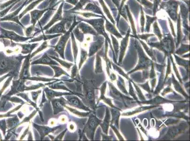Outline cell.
<instances>
[{"label":"cell","instance_id":"d6986e66","mask_svg":"<svg viewBox=\"0 0 190 141\" xmlns=\"http://www.w3.org/2000/svg\"><path fill=\"white\" fill-rule=\"evenodd\" d=\"M65 108L67 110H69V112L73 113V114H74L76 116H78L79 117H86L88 116L89 114V112H80L78 110L75 109L69 106L66 105L65 106Z\"/></svg>","mask_w":190,"mask_h":141},{"label":"cell","instance_id":"8fae6325","mask_svg":"<svg viewBox=\"0 0 190 141\" xmlns=\"http://www.w3.org/2000/svg\"><path fill=\"white\" fill-rule=\"evenodd\" d=\"M66 20H63L60 23L52 27L50 29L45 31V35H52L54 34H65L67 32L65 29V25L66 24Z\"/></svg>","mask_w":190,"mask_h":141},{"label":"cell","instance_id":"8d00e7d4","mask_svg":"<svg viewBox=\"0 0 190 141\" xmlns=\"http://www.w3.org/2000/svg\"><path fill=\"white\" fill-rule=\"evenodd\" d=\"M12 75H14V76H15L14 71L10 72L7 73L6 75H3V76L0 77V83H1L2 82H3V81H4L5 79H6V78H8L9 76H12Z\"/></svg>","mask_w":190,"mask_h":141},{"label":"cell","instance_id":"836d02e7","mask_svg":"<svg viewBox=\"0 0 190 141\" xmlns=\"http://www.w3.org/2000/svg\"><path fill=\"white\" fill-rule=\"evenodd\" d=\"M34 28L35 26L32 25L31 26H29L26 29L25 34L26 35L27 37H31V36L32 35V33L34 32Z\"/></svg>","mask_w":190,"mask_h":141},{"label":"cell","instance_id":"f5cc1de1","mask_svg":"<svg viewBox=\"0 0 190 141\" xmlns=\"http://www.w3.org/2000/svg\"><path fill=\"white\" fill-rule=\"evenodd\" d=\"M0 140H3V138L2 135L1 133H0Z\"/></svg>","mask_w":190,"mask_h":141},{"label":"cell","instance_id":"ac0fdd59","mask_svg":"<svg viewBox=\"0 0 190 141\" xmlns=\"http://www.w3.org/2000/svg\"><path fill=\"white\" fill-rule=\"evenodd\" d=\"M50 57L53 59L54 60L56 61L58 63H59L60 65H62L63 67H64L65 68L67 69L68 71H69L71 67L73 66L74 65L73 63H69L67 62H66L65 61L61 59H59V58H57V57H54L53 56H50L49 55Z\"/></svg>","mask_w":190,"mask_h":141},{"label":"cell","instance_id":"cb8c5ba5","mask_svg":"<svg viewBox=\"0 0 190 141\" xmlns=\"http://www.w3.org/2000/svg\"><path fill=\"white\" fill-rule=\"evenodd\" d=\"M71 76L70 78L73 80H78L79 77V73L78 67L76 65V63H74L71 67Z\"/></svg>","mask_w":190,"mask_h":141},{"label":"cell","instance_id":"ab89813d","mask_svg":"<svg viewBox=\"0 0 190 141\" xmlns=\"http://www.w3.org/2000/svg\"><path fill=\"white\" fill-rule=\"evenodd\" d=\"M154 27L155 33L156 34V35L158 36V37H159V39H160L161 37V34H160V31H159V29L158 28V26H157V22H156L154 24Z\"/></svg>","mask_w":190,"mask_h":141},{"label":"cell","instance_id":"ee69618b","mask_svg":"<svg viewBox=\"0 0 190 141\" xmlns=\"http://www.w3.org/2000/svg\"><path fill=\"white\" fill-rule=\"evenodd\" d=\"M128 12V17L129 18V20H130L131 23V26H132V29L133 30V32L134 33H135V26H134V22H133V20H132V16H131V15L130 13L129 12L128 10H127Z\"/></svg>","mask_w":190,"mask_h":141},{"label":"cell","instance_id":"7402d4cb","mask_svg":"<svg viewBox=\"0 0 190 141\" xmlns=\"http://www.w3.org/2000/svg\"><path fill=\"white\" fill-rule=\"evenodd\" d=\"M23 105H18L15 108L13 109L12 110L7 112V113H4L3 114H0V119L5 118H9V117H13L15 116L16 114H12L15 111H17L18 110L20 109L22 107Z\"/></svg>","mask_w":190,"mask_h":141},{"label":"cell","instance_id":"681fc988","mask_svg":"<svg viewBox=\"0 0 190 141\" xmlns=\"http://www.w3.org/2000/svg\"><path fill=\"white\" fill-rule=\"evenodd\" d=\"M18 117L19 118V119H21L23 118V117H24V115L23 114V113L21 112V111H19V112L18 113Z\"/></svg>","mask_w":190,"mask_h":141},{"label":"cell","instance_id":"9a60e30c","mask_svg":"<svg viewBox=\"0 0 190 141\" xmlns=\"http://www.w3.org/2000/svg\"><path fill=\"white\" fill-rule=\"evenodd\" d=\"M48 10H49V9L42 10V11L35 10V11L30 12V13L31 15V23H32L34 26H35L37 21L39 20V19L42 16V15L44 13Z\"/></svg>","mask_w":190,"mask_h":141},{"label":"cell","instance_id":"f546056e","mask_svg":"<svg viewBox=\"0 0 190 141\" xmlns=\"http://www.w3.org/2000/svg\"><path fill=\"white\" fill-rule=\"evenodd\" d=\"M7 123H6V120L3 119L0 120V129L3 132V135L4 136L6 135L7 133Z\"/></svg>","mask_w":190,"mask_h":141},{"label":"cell","instance_id":"484cf974","mask_svg":"<svg viewBox=\"0 0 190 141\" xmlns=\"http://www.w3.org/2000/svg\"><path fill=\"white\" fill-rule=\"evenodd\" d=\"M57 80V79H55V78H44V77H30L29 78H28L27 80H30V81H37V82H51L54 81H55V80Z\"/></svg>","mask_w":190,"mask_h":141},{"label":"cell","instance_id":"7a4b0ae2","mask_svg":"<svg viewBox=\"0 0 190 141\" xmlns=\"http://www.w3.org/2000/svg\"><path fill=\"white\" fill-rule=\"evenodd\" d=\"M26 80H22L18 78V80H13L12 85L11 87V90L4 96V97H9L16 95L18 93L24 92L25 89V82Z\"/></svg>","mask_w":190,"mask_h":141},{"label":"cell","instance_id":"5bb4252c","mask_svg":"<svg viewBox=\"0 0 190 141\" xmlns=\"http://www.w3.org/2000/svg\"><path fill=\"white\" fill-rule=\"evenodd\" d=\"M63 3H62L60 7H59V9H58V11H57V13L54 16L53 18H52L51 20L49 22V23L47 24V25L45 26L44 27L43 30H47L49 29V27H50L54 24L57 22V21H59V20H61L62 19V8H63Z\"/></svg>","mask_w":190,"mask_h":141},{"label":"cell","instance_id":"277c9868","mask_svg":"<svg viewBox=\"0 0 190 141\" xmlns=\"http://www.w3.org/2000/svg\"><path fill=\"white\" fill-rule=\"evenodd\" d=\"M0 31L1 32V34L0 35V39H8L16 42H25L32 39V37H24L21 36L13 31H7L3 28H1Z\"/></svg>","mask_w":190,"mask_h":141},{"label":"cell","instance_id":"7bdbcfd3","mask_svg":"<svg viewBox=\"0 0 190 141\" xmlns=\"http://www.w3.org/2000/svg\"><path fill=\"white\" fill-rule=\"evenodd\" d=\"M68 129L70 132H74L76 130V125L73 123H70L68 125Z\"/></svg>","mask_w":190,"mask_h":141},{"label":"cell","instance_id":"e0dca14e","mask_svg":"<svg viewBox=\"0 0 190 141\" xmlns=\"http://www.w3.org/2000/svg\"><path fill=\"white\" fill-rule=\"evenodd\" d=\"M51 67L53 69L54 72V78H59L62 75H66V76L69 77V74L67 73L66 72L63 70L61 67H59L58 65H51Z\"/></svg>","mask_w":190,"mask_h":141},{"label":"cell","instance_id":"f1b7e54d","mask_svg":"<svg viewBox=\"0 0 190 141\" xmlns=\"http://www.w3.org/2000/svg\"><path fill=\"white\" fill-rule=\"evenodd\" d=\"M128 40V35L126 36V37L124 38L121 42V55H120V59H122L124 55L125 50L127 45Z\"/></svg>","mask_w":190,"mask_h":141},{"label":"cell","instance_id":"9c48e42d","mask_svg":"<svg viewBox=\"0 0 190 141\" xmlns=\"http://www.w3.org/2000/svg\"><path fill=\"white\" fill-rule=\"evenodd\" d=\"M44 91L45 94V96L49 101H50L52 99L57 97L65 96L70 95H76V93H71V92H61L59 91H54L52 89H50L48 87H45L44 88Z\"/></svg>","mask_w":190,"mask_h":141},{"label":"cell","instance_id":"b9f144b4","mask_svg":"<svg viewBox=\"0 0 190 141\" xmlns=\"http://www.w3.org/2000/svg\"><path fill=\"white\" fill-rule=\"evenodd\" d=\"M141 24L142 27V32H143V28H144V14H143V11L142 10L141 11Z\"/></svg>","mask_w":190,"mask_h":141},{"label":"cell","instance_id":"f907efd6","mask_svg":"<svg viewBox=\"0 0 190 141\" xmlns=\"http://www.w3.org/2000/svg\"><path fill=\"white\" fill-rule=\"evenodd\" d=\"M4 57H5V55H4V53L2 52H0V63Z\"/></svg>","mask_w":190,"mask_h":141},{"label":"cell","instance_id":"c3c4849f","mask_svg":"<svg viewBox=\"0 0 190 141\" xmlns=\"http://www.w3.org/2000/svg\"><path fill=\"white\" fill-rule=\"evenodd\" d=\"M56 123V120H52L49 122L50 126H53Z\"/></svg>","mask_w":190,"mask_h":141},{"label":"cell","instance_id":"83f0119b","mask_svg":"<svg viewBox=\"0 0 190 141\" xmlns=\"http://www.w3.org/2000/svg\"><path fill=\"white\" fill-rule=\"evenodd\" d=\"M45 84L41 83H39L37 84L27 86H26L25 89V91H32V90H36L41 87H45Z\"/></svg>","mask_w":190,"mask_h":141},{"label":"cell","instance_id":"db71d44e","mask_svg":"<svg viewBox=\"0 0 190 141\" xmlns=\"http://www.w3.org/2000/svg\"><path fill=\"white\" fill-rule=\"evenodd\" d=\"M32 1H34V0H29V1L28 2V3H29V2H31Z\"/></svg>","mask_w":190,"mask_h":141},{"label":"cell","instance_id":"603a6c76","mask_svg":"<svg viewBox=\"0 0 190 141\" xmlns=\"http://www.w3.org/2000/svg\"><path fill=\"white\" fill-rule=\"evenodd\" d=\"M88 57V54L86 50H85L84 49L81 48V51H80V60L79 63L78 69L80 70L82 67L84 63L87 59Z\"/></svg>","mask_w":190,"mask_h":141},{"label":"cell","instance_id":"44dd1931","mask_svg":"<svg viewBox=\"0 0 190 141\" xmlns=\"http://www.w3.org/2000/svg\"><path fill=\"white\" fill-rule=\"evenodd\" d=\"M72 49H73V54H74V63H76L77 58L78 54V49L77 46L75 39L73 34H72Z\"/></svg>","mask_w":190,"mask_h":141},{"label":"cell","instance_id":"d4e9b609","mask_svg":"<svg viewBox=\"0 0 190 141\" xmlns=\"http://www.w3.org/2000/svg\"><path fill=\"white\" fill-rule=\"evenodd\" d=\"M101 44L99 42H94V43H92L91 45H90V47L89 57H91L93 55L99 50Z\"/></svg>","mask_w":190,"mask_h":141},{"label":"cell","instance_id":"d590c367","mask_svg":"<svg viewBox=\"0 0 190 141\" xmlns=\"http://www.w3.org/2000/svg\"><path fill=\"white\" fill-rule=\"evenodd\" d=\"M68 129L66 128V129H65L63 131L62 133L60 134H58V135H57V136H56L55 137H54V138L53 140H62L63 139V138H64V136L66 132L67 131Z\"/></svg>","mask_w":190,"mask_h":141},{"label":"cell","instance_id":"f6af8a7d","mask_svg":"<svg viewBox=\"0 0 190 141\" xmlns=\"http://www.w3.org/2000/svg\"><path fill=\"white\" fill-rule=\"evenodd\" d=\"M79 14L82 15L83 16H85L86 17H90L91 16H97L96 15L94 14L90 13H78Z\"/></svg>","mask_w":190,"mask_h":141},{"label":"cell","instance_id":"4fadbf2b","mask_svg":"<svg viewBox=\"0 0 190 141\" xmlns=\"http://www.w3.org/2000/svg\"><path fill=\"white\" fill-rule=\"evenodd\" d=\"M39 43H33V44H20V43H15V46H18L22 48L21 52L22 54H31L34 49L39 45Z\"/></svg>","mask_w":190,"mask_h":141},{"label":"cell","instance_id":"7c38bea8","mask_svg":"<svg viewBox=\"0 0 190 141\" xmlns=\"http://www.w3.org/2000/svg\"><path fill=\"white\" fill-rule=\"evenodd\" d=\"M17 96H19V97H21L23 99H24L27 102V104H29L30 106H32L35 108V109L37 110H38V112H39V114L40 116L41 117V119L42 120L43 122H44L42 112L39 109V107L37 106V104L34 102L31 101L30 99H29V97H28V93H24V92H21V93H18L16 94Z\"/></svg>","mask_w":190,"mask_h":141},{"label":"cell","instance_id":"ffe728a7","mask_svg":"<svg viewBox=\"0 0 190 141\" xmlns=\"http://www.w3.org/2000/svg\"><path fill=\"white\" fill-rule=\"evenodd\" d=\"M49 42L47 40H45L43 42L42 44H41L39 48H38L35 51L31 53L30 55V58L32 59L33 57H35V56L39 54V53H40L41 52L44 50V49H46L48 47H49Z\"/></svg>","mask_w":190,"mask_h":141},{"label":"cell","instance_id":"816d5d0a","mask_svg":"<svg viewBox=\"0 0 190 141\" xmlns=\"http://www.w3.org/2000/svg\"><path fill=\"white\" fill-rule=\"evenodd\" d=\"M169 22H170V27H171V29H172V32H173V35H175V32H174V28H173V24H172V22L170 21V20H169Z\"/></svg>","mask_w":190,"mask_h":141},{"label":"cell","instance_id":"74e56055","mask_svg":"<svg viewBox=\"0 0 190 141\" xmlns=\"http://www.w3.org/2000/svg\"><path fill=\"white\" fill-rule=\"evenodd\" d=\"M147 28H148V30L147 31L149 32V30H150V26H151V24L155 20V17H151L149 16H147Z\"/></svg>","mask_w":190,"mask_h":141},{"label":"cell","instance_id":"30bf717a","mask_svg":"<svg viewBox=\"0 0 190 141\" xmlns=\"http://www.w3.org/2000/svg\"><path fill=\"white\" fill-rule=\"evenodd\" d=\"M31 64H45V65H59L58 63L56 61L54 60L47 53H44L42 57L36 60L31 62Z\"/></svg>","mask_w":190,"mask_h":141},{"label":"cell","instance_id":"6da1fadb","mask_svg":"<svg viewBox=\"0 0 190 141\" xmlns=\"http://www.w3.org/2000/svg\"><path fill=\"white\" fill-rule=\"evenodd\" d=\"M78 23V22H76L75 21L74 22V24L70 27L68 31L66 32L64 35H62V36L60 38V40H59L57 44L55 46H51L54 49V50L59 54L60 57L63 59H65V48L68 40L69 36H70V32H72V30H73V28Z\"/></svg>","mask_w":190,"mask_h":141},{"label":"cell","instance_id":"3957f363","mask_svg":"<svg viewBox=\"0 0 190 141\" xmlns=\"http://www.w3.org/2000/svg\"><path fill=\"white\" fill-rule=\"evenodd\" d=\"M31 54H28L25 58L24 60L22 63L21 70L19 72L18 78L27 81L28 78L31 77L30 73V66H31Z\"/></svg>","mask_w":190,"mask_h":141},{"label":"cell","instance_id":"5b68a950","mask_svg":"<svg viewBox=\"0 0 190 141\" xmlns=\"http://www.w3.org/2000/svg\"><path fill=\"white\" fill-rule=\"evenodd\" d=\"M100 122V120H98L95 116L93 115L90 116L89 121L83 130V133H86L87 135L92 140L95 130Z\"/></svg>","mask_w":190,"mask_h":141},{"label":"cell","instance_id":"7dc6e473","mask_svg":"<svg viewBox=\"0 0 190 141\" xmlns=\"http://www.w3.org/2000/svg\"><path fill=\"white\" fill-rule=\"evenodd\" d=\"M28 136L27 140H28V141H29V140H33V135H32L31 131L29 130V132H28Z\"/></svg>","mask_w":190,"mask_h":141},{"label":"cell","instance_id":"f35d334b","mask_svg":"<svg viewBox=\"0 0 190 141\" xmlns=\"http://www.w3.org/2000/svg\"><path fill=\"white\" fill-rule=\"evenodd\" d=\"M30 124H29L28 127L23 132V134H22V135L20 136V138H19V140L21 141V140H23V139H24L26 136L27 134H28V132H29V130H30Z\"/></svg>","mask_w":190,"mask_h":141},{"label":"cell","instance_id":"e575fe53","mask_svg":"<svg viewBox=\"0 0 190 141\" xmlns=\"http://www.w3.org/2000/svg\"><path fill=\"white\" fill-rule=\"evenodd\" d=\"M101 60L100 56L97 55V63H96V69L95 72H101Z\"/></svg>","mask_w":190,"mask_h":141},{"label":"cell","instance_id":"4316f807","mask_svg":"<svg viewBox=\"0 0 190 141\" xmlns=\"http://www.w3.org/2000/svg\"><path fill=\"white\" fill-rule=\"evenodd\" d=\"M14 76V75H12V76H9V77H8V79L6 80V82H5L3 86L0 89V99L1 98L2 96H3V94L4 91L7 89V87L10 85L11 82L13 81Z\"/></svg>","mask_w":190,"mask_h":141},{"label":"cell","instance_id":"ba28073f","mask_svg":"<svg viewBox=\"0 0 190 141\" xmlns=\"http://www.w3.org/2000/svg\"><path fill=\"white\" fill-rule=\"evenodd\" d=\"M54 115H57L59 113L65 111V106L67 105V100L63 96L58 98H53L51 100Z\"/></svg>","mask_w":190,"mask_h":141},{"label":"cell","instance_id":"60d3db41","mask_svg":"<svg viewBox=\"0 0 190 141\" xmlns=\"http://www.w3.org/2000/svg\"><path fill=\"white\" fill-rule=\"evenodd\" d=\"M47 102V98H46V96H45V93H44V91L43 92V95L42 97L41 102L40 104L39 107H41L43 106V105L45 102Z\"/></svg>","mask_w":190,"mask_h":141},{"label":"cell","instance_id":"4dcf8cb0","mask_svg":"<svg viewBox=\"0 0 190 141\" xmlns=\"http://www.w3.org/2000/svg\"><path fill=\"white\" fill-rule=\"evenodd\" d=\"M42 92V90H40H40H37V91H31V92H30L32 100H33L35 103H36V104L37 103L38 97H39V96L40 95Z\"/></svg>","mask_w":190,"mask_h":141},{"label":"cell","instance_id":"52a82bcc","mask_svg":"<svg viewBox=\"0 0 190 141\" xmlns=\"http://www.w3.org/2000/svg\"><path fill=\"white\" fill-rule=\"evenodd\" d=\"M33 127L38 131L40 135L41 139L43 140L45 136L49 134L50 133H54L56 130L61 129L62 125L55 127H50L49 126H40L35 123H32Z\"/></svg>","mask_w":190,"mask_h":141},{"label":"cell","instance_id":"1f68e13d","mask_svg":"<svg viewBox=\"0 0 190 141\" xmlns=\"http://www.w3.org/2000/svg\"><path fill=\"white\" fill-rule=\"evenodd\" d=\"M85 10H88V11H91L93 12L99 13L102 14L101 12L100 8H98V6L94 5L93 4H89L87 5Z\"/></svg>","mask_w":190,"mask_h":141},{"label":"cell","instance_id":"8992f818","mask_svg":"<svg viewBox=\"0 0 190 141\" xmlns=\"http://www.w3.org/2000/svg\"><path fill=\"white\" fill-rule=\"evenodd\" d=\"M65 96L67 100V105L68 106L78 109L90 111V110L86 107L80 101V99L74 95H70Z\"/></svg>","mask_w":190,"mask_h":141},{"label":"cell","instance_id":"2e32d148","mask_svg":"<svg viewBox=\"0 0 190 141\" xmlns=\"http://www.w3.org/2000/svg\"><path fill=\"white\" fill-rule=\"evenodd\" d=\"M62 35V34H56V35H45L43 34L35 38L32 39L30 41H28L29 43L31 42H37V41H41V40H48L56 38V37Z\"/></svg>","mask_w":190,"mask_h":141},{"label":"cell","instance_id":"d6a6232c","mask_svg":"<svg viewBox=\"0 0 190 141\" xmlns=\"http://www.w3.org/2000/svg\"><path fill=\"white\" fill-rule=\"evenodd\" d=\"M100 2L104 10L105 13L107 15L109 18L111 19V21L113 22V23H114V24H115V22H114V20H113V18H112V16H111V14H110V13H109L108 9H107V7L105 6V3H104L103 1L102 0H100Z\"/></svg>","mask_w":190,"mask_h":141},{"label":"cell","instance_id":"bcb514c9","mask_svg":"<svg viewBox=\"0 0 190 141\" xmlns=\"http://www.w3.org/2000/svg\"><path fill=\"white\" fill-rule=\"evenodd\" d=\"M67 117L65 115H62L60 116V121L62 123H65L67 121Z\"/></svg>","mask_w":190,"mask_h":141}]
</instances>
